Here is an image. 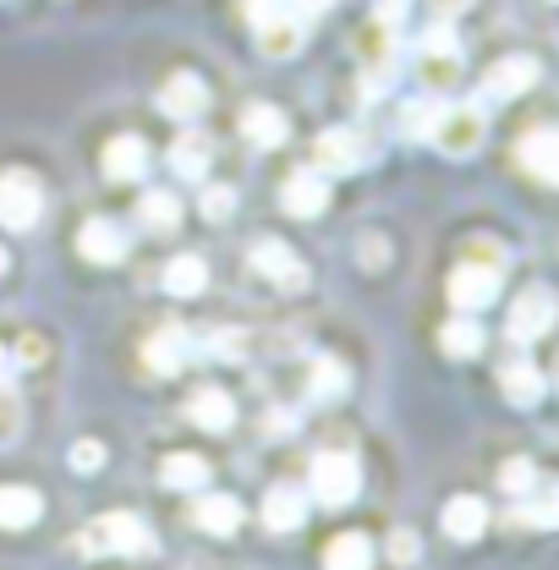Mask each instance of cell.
<instances>
[{"mask_svg":"<svg viewBox=\"0 0 559 570\" xmlns=\"http://www.w3.org/2000/svg\"><path fill=\"white\" fill-rule=\"evenodd\" d=\"M428 138L439 142V154L467 159V154H478V148H483V138H489V110H483V105H472V99L439 105V116H433Z\"/></svg>","mask_w":559,"mask_h":570,"instance_id":"obj_1","label":"cell"},{"mask_svg":"<svg viewBox=\"0 0 559 570\" xmlns=\"http://www.w3.org/2000/svg\"><path fill=\"white\" fill-rule=\"evenodd\" d=\"M82 554H154V532L143 527V515H99L82 532Z\"/></svg>","mask_w":559,"mask_h":570,"instance_id":"obj_2","label":"cell"},{"mask_svg":"<svg viewBox=\"0 0 559 570\" xmlns=\"http://www.w3.org/2000/svg\"><path fill=\"white\" fill-rule=\"evenodd\" d=\"M307 483H313V499H318V504L341 510V504H351V499L362 494V466H356V455H346V450H324V455L313 461Z\"/></svg>","mask_w":559,"mask_h":570,"instance_id":"obj_3","label":"cell"},{"mask_svg":"<svg viewBox=\"0 0 559 570\" xmlns=\"http://www.w3.org/2000/svg\"><path fill=\"white\" fill-rule=\"evenodd\" d=\"M45 214V187L33 170H0V225L6 230H33Z\"/></svg>","mask_w":559,"mask_h":570,"instance_id":"obj_4","label":"cell"},{"mask_svg":"<svg viewBox=\"0 0 559 570\" xmlns=\"http://www.w3.org/2000/svg\"><path fill=\"white\" fill-rule=\"evenodd\" d=\"M356 61H362V77H367V94L390 88V77H395V22H379L373 17L356 33Z\"/></svg>","mask_w":559,"mask_h":570,"instance_id":"obj_5","label":"cell"},{"mask_svg":"<svg viewBox=\"0 0 559 570\" xmlns=\"http://www.w3.org/2000/svg\"><path fill=\"white\" fill-rule=\"evenodd\" d=\"M555 330V291L549 285H527L510 307V341L527 346V341H543Z\"/></svg>","mask_w":559,"mask_h":570,"instance_id":"obj_6","label":"cell"},{"mask_svg":"<svg viewBox=\"0 0 559 570\" xmlns=\"http://www.w3.org/2000/svg\"><path fill=\"white\" fill-rule=\"evenodd\" d=\"M493 296H499V264L467 258V264L450 275V307H455V313H483Z\"/></svg>","mask_w":559,"mask_h":570,"instance_id":"obj_7","label":"cell"},{"mask_svg":"<svg viewBox=\"0 0 559 570\" xmlns=\"http://www.w3.org/2000/svg\"><path fill=\"white\" fill-rule=\"evenodd\" d=\"M170 121H198L204 110H209V82L198 77V71H176V77H165V88H159V99H154Z\"/></svg>","mask_w":559,"mask_h":570,"instance_id":"obj_8","label":"cell"},{"mask_svg":"<svg viewBox=\"0 0 559 570\" xmlns=\"http://www.w3.org/2000/svg\"><path fill=\"white\" fill-rule=\"evenodd\" d=\"M127 247H133V236H127L121 219H110V214H94V219L77 230V253H82L88 264H121Z\"/></svg>","mask_w":559,"mask_h":570,"instance_id":"obj_9","label":"cell"},{"mask_svg":"<svg viewBox=\"0 0 559 570\" xmlns=\"http://www.w3.org/2000/svg\"><path fill=\"white\" fill-rule=\"evenodd\" d=\"M516 165H521L538 187H555L559 181V132L555 127H532L527 138L516 142Z\"/></svg>","mask_w":559,"mask_h":570,"instance_id":"obj_10","label":"cell"},{"mask_svg":"<svg viewBox=\"0 0 559 570\" xmlns=\"http://www.w3.org/2000/svg\"><path fill=\"white\" fill-rule=\"evenodd\" d=\"M253 269H258L269 285H280V291H302V285H307L302 258H296L285 242H275V236H264V242L253 247Z\"/></svg>","mask_w":559,"mask_h":570,"instance_id":"obj_11","label":"cell"},{"mask_svg":"<svg viewBox=\"0 0 559 570\" xmlns=\"http://www.w3.org/2000/svg\"><path fill=\"white\" fill-rule=\"evenodd\" d=\"M280 209L296 214V219H318V214L330 209V176H324V170L291 176V181L280 187Z\"/></svg>","mask_w":559,"mask_h":570,"instance_id":"obj_12","label":"cell"},{"mask_svg":"<svg viewBox=\"0 0 559 570\" xmlns=\"http://www.w3.org/2000/svg\"><path fill=\"white\" fill-rule=\"evenodd\" d=\"M538 77H543V67H538L532 56H504V61H493V67L483 71V94H489V99H521Z\"/></svg>","mask_w":559,"mask_h":570,"instance_id":"obj_13","label":"cell"},{"mask_svg":"<svg viewBox=\"0 0 559 570\" xmlns=\"http://www.w3.org/2000/svg\"><path fill=\"white\" fill-rule=\"evenodd\" d=\"M99 170H105V181H138V176H148V142L133 138V132L110 138L99 148Z\"/></svg>","mask_w":559,"mask_h":570,"instance_id":"obj_14","label":"cell"},{"mask_svg":"<svg viewBox=\"0 0 559 570\" xmlns=\"http://www.w3.org/2000/svg\"><path fill=\"white\" fill-rule=\"evenodd\" d=\"M439 527H444L455 543H478V538H483V527H489V504H483L478 494H455L450 504H444Z\"/></svg>","mask_w":559,"mask_h":570,"instance_id":"obj_15","label":"cell"},{"mask_svg":"<svg viewBox=\"0 0 559 570\" xmlns=\"http://www.w3.org/2000/svg\"><path fill=\"white\" fill-rule=\"evenodd\" d=\"M258 50H264L269 61H291V56L302 50V17H296L291 6L258 22Z\"/></svg>","mask_w":559,"mask_h":570,"instance_id":"obj_16","label":"cell"},{"mask_svg":"<svg viewBox=\"0 0 559 570\" xmlns=\"http://www.w3.org/2000/svg\"><path fill=\"white\" fill-rule=\"evenodd\" d=\"M187 423L209 428V433H225V428L236 423V401H231L219 384H204V390L187 395Z\"/></svg>","mask_w":559,"mask_h":570,"instance_id":"obj_17","label":"cell"},{"mask_svg":"<svg viewBox=\"0 0 559 570\" xmlns=\"http://www.w3.org/2000/svg\"><path fill=\"white\" fill-rule=\"evenodd\" d=\"M302 521H307V494H302L296 483H275V489L264 494V527L285 538V532H296Z\"/></svg>","mask_w":559,"mask_h":570,"instance_id":"obj_18","label":"cell"},{"mask_svg":"<svg viewBox=\"0 0 559 570\" xmlns=\"http://www.w3.org/2000/svg\"><path fill=\"white\" fill-rule=\"evenodd\" d=\"M45 515V494L28 483H0V532H22Z\"/></svg>","mask_w":559,"mask_h":570,"instance_id":"obj_19","label":"cell"},{"mask_svg":"<svg viewBox=\"0 0 559 570\" xmlns=\"http://www.w3.org/2000/svg\"><path fill=\"white\" fill-rule=\"evenodd\" d=\"M193 527H198V532H209V538H231V532L242 527V499L204 494L198 504H193Z\"/></svg>","mask_w":559,"mask_h":570,"instance_id":"obj_20","label":"cell"},{"mask_svg":"<svg viewBox=\"0 0 559 570\" xmlns=\"http://www.w3.org/2000/svg\"><path fill=\"white\" fill-rule=\"evenodd\" d=\"M187 352H193V335L187 330H159V335H148V346H143V362L154 367V373H182V362H187Z\"/></svg>","mask_w":559,"mask_h":570,"instance_id":"obj_21","label":"cell"},{"mask_svg":"<svg viewBox=\"0 0 559 570\" xmlns=\"http://www.w3.org/2000/svg\"><path fill=\"white\" fill-rule=\"evenodd\" d=\"M285 132H291V121H285L280 105H247L242 110V138L253 142V148H280Z\"/></svg>","mask_w":559,"mask_h":570,"instance_id":"obj_22","label":"cell"},{"mask_svg":"<svg viewBox=\"0 0 559 570\" xmlns=\"http://www.w3.org/2000/svg\"><path fill=\"white\" fill-rule=\"evenodd\" d=\"M499 390H504V401H510V406H538V401H543V373H538L527 356H516V362H504Z\"/></svg>","mask_w":559,"mask_h":570,"instance_id":"obj_23","label":"cell"},{"mask_svg":"<svg viewBox=\"0 0 559 570\" xmlns=\"http://www.w3.org/2000/svg\"><path fill=\"white\" fill-rule=\"evenodd\" d=\"M439 352L450 356V362H467V356L483 352V324H478V313H455V318L439 330Z\"/></svg>","mask_w":559,"mask_h":570,"instance_id":"obj_24","label":"cell"},{"mask_svg":"<svg viewBox=\"0 0 559 570\" xmlns=\"http://www.w3.org/2000/svg\"><path fill=\"white\" fill-rule=\"evenodd\" d=\"M209 165H214V138L209 132H182V138L170 142V170L176 176H209Z\"/></svg>","mask_w":559,"mask_h":570,"instance_id":"obj_25","label":"cell"},{"mask_svg":"<svg viewBox=\"0 0 559 570\" xmlns=\"http://www.w3.org/2000/svg\"><path fill=\"white\" fill-rule=\"evenodd\" d=\"M159 483H165V489L193 494V489H204V483H209V461H204V455H193V450H176V455H165V461H159Z\"/></svg>","mask_w":559,"mask_h":570,"instance_id":"obj_26","label":"cell"},{"mask_svg":"<svg viewBox=\"0 0 559 570\" xmlns=\"http://www.w3.org/2000/svg\"><path fill=\"white\" fill-rule=\"evenodd\" d=\"M351 165H356V142H351V132H341V127L318 132V142H313V170H324V176H346Z\"/></svg>","mask_w":559,"mask_h":570,"instance_id":"obj_27","label":"cell"},{"mask_svg":"<svg viewBox=\"0 0 559 570\" xmlns=\"http://www.w3.org/2000/svg\"><path fill=\"white\" fill-rule=\"evenodd\" d=\"M138 219H143V230H154V236H170V230L182 225V198H176V193H165V187H154V193H143Z\"/></svg>","mask_w":559,"mask_h":570,"instance_id":"obj_28","label":"cell"},{"mask_svg":"<svg viewBox=\"0 0 559 570\" xmlns=\"http://www.w3.org/2000/svg\"><path fill=\"white\" fill-rule=\"evenodd\" d=\"M418 77H422V88H428V94L455 88V77H461V45H455V50H422Z\"/></svg>","mask_w":559,"mask_h":570,"instance_id":"obj_29","label":"cell"},{"mask_svg":"<svg viewBox=\"0 0 559 570\" xmlns=\"http://www.w3.org/2000/svg\"><path fill=\"white\" fill-rule=\"evenodd\" d=\"M165 291H170V296H198V291H209V264L193 258V253L170 258V264H165Z\"/></svg>","mask_w":559,"mask_h":570,"instance_id":"obj_30","label":"cell"},{"mask_svg":"<svg viewBox=\"0 0 559 570\" xmlns=\"http://www.w3.org/2000/svg\"><path fill=\"white\" fill-rule=\"evenodd\" d=\"M324 566L330 570H367L373 566V543H367L362 532H341V538L324 543Z\"/></svg>","mask_w":559,"mask_h":570,"instance_id":"obj_31","label":"cell"},{"mask_svg":"<svg viewBox=\"0 0 559 570\" xmlns=\"http://www.w3.org/2000/svg\"><path fill=\"white\" fill-rule=\"evenodd\" d=\"M351 390V367L341 356H313V384H307V395L313 401H341Z\"/></svg>","mask_w":559,"mask_h":570,"instance_id":"obj_32","label":"cell"},{"mask_svg":"<svg viewBox=\"0 0 559 570\" xmlns=\"http://www.w3.org/2000/svg\"><path fill=\"white\" fill-rule=\"evenodd\" d=\"M555 521H559L555 499H532V504H516L510 510V527H521V532H549Z\"/></svg>","mask_w":559,"mask_h":570,"instance_id":"obj_33","label":"cell"},{"mask_svg":"<svg viewBox=\"0 0 559 570\" xmlns=\"http://www.w3.org/2000/svg\"><path fill=\"white\" fill-rule=\"evenodd\" d=\"M433 116H439V105H433V94H422V99H412V105H406V116H401V132H406V138H428Z\"/></svg>","mask_w":559,"mask_h":570,"instance_id":"obj_34","label":"cell"},{"mask_svg":"<svg viewBox=\"0 0 559 570\" xmlns=\"http://www.w3.org/2000/svg\"><path fill=\"white\" fill-rule=\"evenodd\" d=\"M532 478H538V472H532V461H504V466H499V489H504V494H516V499L532 494Z\"/></svg>","mask_w":559,"mask_h":570,"instance_id":"obj_35","label":"cell"},{"mask_svg":"<svg viewBox=\"0 0 559 570\" xmlns=\"http://www.w3.org/2000/svg\"><path fill=\"white\" fill-rule=\"evenodd\" d=\"M67 466L71 472H99V466H105V444H99V439H77L67 450Z\"/></svg>","mask_w":559,"mask_h":570,"instance_id":"obj_36","label":"cell"},{"mask_svg":"<svg viewBox=\"0 0 559 570\" xmlns=\"http://www.w3.org/2000/svg\"><path fill=\"white\" fill-rule=\"evenodd\" d=\"M198 204H204V214H209V219H231V209H236V193H231V187H204V198H198Z\"/></svg>","mask_w":559,"mask_h":570,"instance_id":"obj_37","label":"cell"},{"mask_svg":"<svg viewBox=\"0 0 559 570\" xmlns=\"http://www.w3.org/2000/svg\"><path fill=\"white\" fill-rule=\"evenodd\" d=\"M17 428H22V412H17V401L0 390V444H11V439H17Z\"/></svg>","mask_w":559,"mask_h":570,"instance_id":"obj_38","label":"cell"},{"mask_svg":"<svg viewBox=\"0 0 559 570\" xmlns=\"http://www.w3.org/2000/svg\"><path fill=\"white\" fill-rule=\"evenodd\" d=\"M390 264V242L384 236H362V269H384Z\"/></svg>","mask_w":559,"mask_h":570,"instance_id":"obj_39","label":"cell"},{"mask_svg":"<svg viewBox=\"0 0 559 570\" xmlns=\"http://www.w3.org/2000/svg\"><path fill=\"white\" fill-rule=\"evenodd\" d=\"M390 554H395L401 566H412V560H418V532H406V527H401V532L390 538Z\"/></svg>","mask_w":559,"mask_h":570,"instance_id":"obj_40","label":"cell"},{"mask_svg":"<svg viewBox=\"0 0 559 570\" xmlns=\"http://www.w3.org/2000/svg\"><path fill=\"white\" fill-rule=\"evenodd\" d=\"M17 362H22V367H39V362H45V341H39V335H22V341H17Z\"/></svg>","mask_w":559,"mask_h":570,"instance_id":"obj_41","label":"cell"},{"mask_svg":"<svg viewBox=\"0 0 559 570\" xmlns=\"http://www.w3.org/2000/svg\"><path fill=\"white\" fill-rule=\"evenodd\" d=\"M428 11H433V22H455L461 11H472V0H428Z\"/></svg>","mask_w":559,"mask_h":570,"instance_id":"obj_42","label":"cell"},{"mask_svg":"<svg viewBox=\"0 0 559 570\" xmlns=\"http://www.w3.org/2000/svg\"><path fill=\"white\" fill-rule=\"evenodd\" d=\"M406 11H412V0H373V17L379 22H401Z\"/></svg>","mask_w":559,"mask_h":570,"instance_id":"obj_43","label":"cell"},{"mask_svg":"<svg viewBox=\"0 0 559 570\" xmlns=\"http://www.w3.org/2000/svg\"><path fill=\"white\" fill-rule=\"evenodd\" d=\"M242 11H247V22H253V28H258V22H264V17H275V11H285V0H247V6H242Z\"/></svg>","mask_w":559,"mask_h":570,"instance_id":"obj_44","label":"cell"},{"mask_svg":"<svg viewBox=\"0 0 559 570\" xmlns=\"http://www.w3.org/2000/svg\"><path fill=\"white\" fill-rule=\"evenodd\" d=\"M11 379V356H6V346H0V384Z\"/></svg>","mask_w":559,"mask_h":570,"instance_id":"obj_45","label":"cell"},{"mask_svg":"<svg viewBox=\"0 0 559 570\" xmlns=\"http://www.w3.org/2000/svg\"><path fill=\"white\" fill-rule=\"evenodd\" d=\"M0 275H6V247H0Z\"/></svg>","mask_w":559,"mask_h":570,"instance_id":"obj_46","label":"cell"},{"mask_svg":"<svg viewBox=\"0 0 559 570\" xmlns=\"http://www.w3.org/2000/svg\"><path fill=\"white\" fill-rule=\"evenodd\" d=\"M307 6H335V0H307Z\"/></svg>","mask_w":559,"mask_h":570,"instance_id":"obj_47","label":"cell"}]
</instances>
